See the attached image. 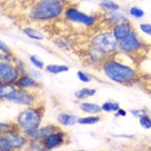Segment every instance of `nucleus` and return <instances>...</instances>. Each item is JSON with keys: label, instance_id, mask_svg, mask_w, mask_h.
Wrapping results in <instances>:
<instances>
[{"label": "nucleus", "instance_id": "23", "mask_svg": "<svg viewBox=\"0 0 151 151\" xmlns=\"http://www.w3.org/2000/svg\"><path fill=\"white\" fill-rule=\"evenodd\" d=\"M99 8L105 12L109 11H120V5L114 0H101L99 1Z\"/></svg>", "mask_w": 151, "mask_h": 151}, {"label": "nucleus", "instance_id": "34", "mask_svg": "<svg viewBox=\"0 0 151 151\" xmlns=\"http://www.w3.org/2000/svg\"><path fill=\"white\" fill-rule=\"evenodd\" d=\"M0 53H12V50H11V48H9L6 44L3 42H0Z\"/></svg>", "mask_w": 151, "mask_h": 151}, {"label": "nucleus", "instance_id": "5", "mask_svg": "<svg viewBox=\"0 0 151 151\" xmlns=\"http://www.w3.org/2000/svg\"><path fill=\"white\" fill-rule=\"evenodd\" d=\"M89 44L101 50L102 53H105L107 57L119 52V42L115 39L112 31H101L91 37Z\"/></svg>", "mask_w": 151, "mask_h": 151}, {"label": "nucleus", "instance_id": "3", "mask_svg": "<svg viewBox=\"0 0 151 151\" xmlns=\"http://www.w3.org/2000/svg\"><path fill=\"white\" fill-rule=\"evenodd\" d=\"M44 114H45V106H44L43 102H39L36 105L27 106L25 110H22L17 115L14 122L22 130L39 128L43 123Z\"/></svg>", "mask_w": 151, "mask_h": 151}, {"label": "nucleus", "instance_id": "38", "mask_svg": "<svg viewBox=\"0 0 151 151\" xmlns=\"http://www.w3.org/2000/svg\"><path fill=\"white\" fill-rule=\"evenodd\" d=\"M139 1H147V0H139Z\"/></svg>", "mask_w": 151, "mask_h": 151}, {"label": "nucleus", "instance_id": "15", "mask_svg": "<svg viewBox=\"0 0 151 151\" xmlns=\"http://www.w3.org/2000/svg\"><path fill=\"white\" fill-rule=\"evenodd\" d=\"M78 116L74 114H68V112H61L57 115V123L61 127H73L78 124Z\"/></svg>", "mask_w": 151, "mask_h": 151}, {"label": "nucleus", "instance_id": "16", "mask_svg": "<svg viewBox=\"0 0 151 151\" xmlns=\"http://www.w3.org/2000/svg\"><path fill=\"white\" fill-rule=\"evenodd\" d=\"M79 109L89 115H97L104 112L102 111V105L94 104V102H81V104H79Z\"/></svg>", "mask_w": 151, "mask_h": 151}, {"label": "nucleus", "instance_id": "39", "mask_svg": "<svg viewBox=\"0 0 151 151\" xmlns=\"http://www.w3.org/2000/svg\"><path fill=\"white\" fill-rule=\"evenodd\" d=\"M98 1H101V0H98Z\"/></svg>", "mask_w": 151, "mask_h": 151}, {"label": "nucleus", "instance_id": "31", "mask_svg": "<svg viewBox=\"0 0 151 151\" xmlns=\"http://www.w3.org/2000/svg\"><path fill=\"white\" fill-rule=\"evenodd\" d=\"M138 27H139V31H141V32L151 37V23L143 22V23H139Z\"/></svg>", "mask_w": 151, "mask_h": 151}, {"label": "nucleus", "instance_id": "2", "mask_svg": "<svg viewBox=\"0 0 151 151\" xmlns=\"http://www.w3.org/2000/svg\"><path fill=\"white\" fill-rule=\"evenodd\" d=\"M67 3L58 1V0H37L30 6L29 19L36 23H48L56 21L63 17Z\"/></svg>", "mask_w": 151, "mask_h": 151}, {"label": "nucleus", "instance_id": "30", "mask_svg": "<svg viewBox=\"0 0 151 151\" xmlns=\"http://www.w3.org/2000/svg\"><path fill=\"white\" fill-rule=\"evenodd\" d=\"M76 76L79 78V80L83 81V83H85V84H88V83H91V81H92V76H91V75L87 74V73H84V71H81V70H79L76 73Z\"/></svg>", "mask_w": 151, "mask_h": 151}, {"label": "nucleus", "instance_id": "33", "mask_svg": "<svg viewBox=\"0 0 151 151\" xmlns=\"http://www.w3.org/2000/svg\"><path fill=\"white\" fill-rule=\"evenodd\" d=\"M16 65H17V67L19 68V71H21V74H23V73H27L26 66H25V63H23V61H22V60H19V58H16Z\"/></svg>", "mask_w": 151, "mask_h": 151}, {"label": "nucleus", "instance_id": "22", "mask_svg": "<svg viewBox=\"0 0 151 151\" xmlns=\"http://www.w3.org/2000/svg\"><path fill=\"white\" fill-rule=\"evenodd\" d=\"M101 115L97 114V115H88V116H84V118H79L78 119V124H81V125H94L97 123L101 122Z\"/></svg>", "mask_w": 151, "mask_h": 151}, {"label": "nucleus", "instance_id": "19", "mask_svg": "<svg viewBox=\"0 0 151 151\" xmlns=\"http://www.w3.org/2000/svg\"><path fill=\"white\" fill-rule=\"evenodd\" d=\"M22 32L25 34L27 37H30L31 40H35V42H42V40H44L43 32H40L35 27H23Z\"/></svg>", "mask_w": 151, "mask_h": 151}, {"label": "nucleus", "instance_id": "28", "mask_svg": "<svg viewBox=\"0 0 151 151\" xmlns=\"http://www.w3.org/2000/svg\"><path fill=\"white\" fill-rule=\"evenodd\" d=\"M29 60H30V63H31L35 68H37V70H43V68H45V65H44V62L37 56H35V54L29 56Z\"/></svg>", "mask_w": 151, "mask_h": 151}, {"label": "nucleus", "instance_id": "36", "mask_svg": "<svg viewBox=\"0 0 151 151\" xmlns=\"http://www.w3.org/2000/svg\"><path fill=\"white\" fill-rule=\"evenodd\" d=\"M29 73H30V74H31V75H32V76H34V78H35V79H37V80H39V79H40V78H42V76H43V75H42V73H40V71H36V70H30V71H29Z\"/></svg>", "mask_w": 151, "mask_h": 151}, {"label": "nucleus", "instance_id": "26", "mask_svg": "<svg viewBox=\"0 0 151 151\" xmlns=\"http://www.w3.org/2000/svg\"><path fill=\"white\" fill-rule=\"evenodd\" d=\"M16 128H19L17 125L16 122H1L0 123V133H5V132H9L12 129H16ZM21 129V128H19Z\"/></svg>", "mask_w": 151, "mask_h": 151}, {"label": "nucleus", "instance_id": "21", "mask_svg": "<svg viewBox=\"0 0 151 151\" xmlns=\"http://www.w3.org/2000/svg\"><path fill=\"white\" fill-rule=\"evenodd\" d=\"M44 70L49 74H53V75H57V74H62V73H67L70 70V67L67 65H47Z\"/></svg>", "mask_w": 151, "mask_h": 151}, {"label": "nucleus", "instance_id": "18", "mask_svg": "<svg viewBox=\"0 0 151 151\" xmlns=\"http://www.w3.org/2000/svg\"><path fill=\"white\" fill-rule=\"evenodd\" d=\"M18 87L14 83H1L0 84V98L1 101H5L6 97L9 94H12L13 92H16Z\"/></svg>", "mask_w": 151, "mask_h": 151}, {"label": "nucleus", "instance_id": "14", "mask_svg": "<svg viewBox=\"0 0 151 151\" xmlns=\"http://www.w3.org/2000/svg\"><path fill=\"white\" fill-rule=\"evenodd\" d=\"M102 19H105L106 22L110 25V27H112L114 25L119 22H127L129 21V18L127 17L124 13H122L120 11H109V12H105L102 14Z\"/></svg>", "mask_w": 151, "mask_h": 151}, {"label": "nucleus", "instance_id": "27", "mask_svg": "<svg viewBox=\"0 0 151 151\" xmlns=\"http://www.w3.org/2000/svg\"><path fill=\"white\" fill-rule=\"evenodd\" d=\"M128 13L133 17V18H136V19H139V18H142V17L145 16V11H143L142 8H139V6H136V5L130 6Z\"/></svg>", "mask_w": 151, "mask_h": 151}, {"label": "nucleus", "instance_id": "20", "mask_svg": "<svg viewBox=\"0 0 151 151\" xmlns=\"http://www.w3.org/2000/svg\"><path fill=\"white\" fill-rule=\"evenodd\" d=\"M96 93H97V89H94V88H81V89H79V91L75 92L74 96L78 101H83L85 98L93 97Z\"/></svg>", "mask_w": 151, "mask_h": 151}, {"label": "nucleus", "instance_id": "35", "mask_svg": "<svg viewBox=\"0 0 151 151\" xmlns=\"http://www.w3.org/2000/svg\"><path fill=\"white\" fill-rule=\"evenodd\" d=\"M114 114H115V118H120V116H125L127 114H128V111H125L124 109H122V107H120V109L118 110V111L114 112Z\"/></svg>", "mask_w": 151, "mask_h": 151}, {"label": "nucleus", "instance_id": "24", "mask_svg": "<svg viewBox=\"0 0 151 151\" xmlns=\"http://www.w3.org/2000/svg\"><path fill=\"white\" fill-rule=\"evenodd\" d=\"M26 150H31V151H40V150H45L44 143L42 139H36V138H29L27 142Z\"/></svg>", "mask_w": 151, "mask_h": 151}, {"label": "nucleus", "instance_id": "12", "mask_svg": "<svg viewBox=\"0 0 151 151\" xmlns=\"http://www.w3.org/2000/svg\"><path fill=\"white\" fill-rule=\"evenodd\" d=\"M18 88L23 89H40L42 85L37 81V79H35L30 73H23L21 74V76L18 78V80L14 83Z\"/></svg>", "mask_w": 151, "mask_h": 151}, {"label": "nucleus", "instance_id": "17", "mask_svg": "<svg viewBox=\"0 0 151 151\" xmlns=\"http://www.w3.org/2000/svg\"><path fill=\"white\" fill-rule=\"evenodd\" d=\"M52 42H53V44L57 48H60V49H62V50H70V49H73V40H71L70 37L58 36V37H54Z\"/></svg>", "mask_w": 151, "mask_h": 151}, {"label": "nucleus", "instance_id": "29", "mask_svg": "<svg viewBox=\"0 0 151 151\" xmlns=\"http://www.w3.org/2000/svg\"><path fill=\"white\" fill-rule=\"evenodd\" d=\"M138 120H139V125L142 127L143 129H151V116L147 114V112L145 115L141 116Z\"/></svg>", "mask_w": 151, "mask_h": 151}, {"label": "nucleus", "instance_id": "10", "mask_svg": "<svg viewBox=\"0 0 151 151\" xmlns=\"http://www.w3.org/2000/svg\"><path fill=\"white\" fill-rule=\"evenodd\" d=\"M68 142H70V136H68V133L62 128L57 129L56 132L50 133L49 136H47L45 138L43 139L45 150L58 149V147H61L63 145H67Z\"/></svg>", "mask_w": 151, "mask_h": 151}, {"label": "nucleus", "instance_id": "32", "mask_svg": "<svg viewBox=\"0 0 151 151\" xmlns=\"http://www.w3.org/2000/svg\"><path fill=\"white\" fill-rule=\"evenodd\" d=\"M130 114H132L133 118L139 119L142 115L146 114V110H137V109H133V110H130Z\"/></svg>", "mask_w": 151, "mask_h": 151}, {"label": "nucleus", "instance_id": "7", "mask_svg": "<svg viewBox=\"0 0 151 151\" xmlns=\"http://www.w3.org/2000/svg\"><path fill=\"white\" fill-rule=\"evenodd\" d=\"M63 18L67 22L76 23V25H81L84 27H93L97 23V17L88 14L85 12H81L76 5H74L71 1L67 3L66 11L63 13Z\"/></svg>", "mask_w": 151, "mask_h": 151}, {"label": "nucleus", "instance_id": "9", "mask_svg": "<svg viewBox=\"0 0 151 151\" xmlns=\"http://www.w3.org/2000/svg\"><path fill=\"white\" fill-rule=\"evenodd\" d=\"M21 76L16 61H0V83H16Z\"/></svg>", "mask_w": 151, "mask_h": 151}, {"label": "nucleus", "instance_id": "1", "mask_svg": "<svg viewBox=\"0 0 151 151\" xmlns=\"http://www.w3.org/2000/svg\"><path fill=\"white\" fill-rule=\"evenodd\" d=\"M119 52L109 56L99 65L101 71L109 80L122 85H132L139 78L138 70L134 66V58L128 57V60H120Z\"/></svg>", "mask_w": 151, "mask_h": 151}, {"label": "nucleus", "instance_id": "6", "mask_svg": "<svg viewBox=\"0 0 151 151\" xmlns=\"http://www.w3.org/2000/svg\"><path fill=\"white\" fill-rule=\"evenodd\" d=\"M146 49L147 43L138 35V32L136 30H133L129 36H127L124 40H122L119 43V52L134 58V60H137V56L143 53V50Z\"/></svg>", "mask_w": 151, "mask_h": 151}, {"label": "nucleus", "instance_id": "8", "mask_svg": "<svg viewBox=\"0 0 151 151\" xmlns=\"http://www.w3.org/2000/svg\"><path fill=\"white\" fill-rule=\"evenodd\" d=\"M39 89H23L18 88L16 92H13L12 94H9L6 97L5 101L11 102V104L21 105V106H32L40 102L39 99Z\"/></svg>", "mask_w": 151, "mask_h": 151}, {"label": "nucleus", "instance_id": "37", "mask_svg": "<svg viewBox=\"0 0 151 151\" xmlns=\"http://www.w3.org/2000/svg\"><path fill=\"white\" fill-rule=\"evenodd\" d=\"M58 1H65V3H67L68 0H58Z\"/></svg>", "mask_w": 151, "mask_h": 151}, {"label": "nucleus", "instance_id": "25", "mask_svg": "<svg viewBox=\"0 0 151 151\" xmlns=\"http://www.w3.org/2000/svg\"><path fill=\"white\" fill-rule=\"evenodd\" d=\"M120 109V105L115 101H106L102 104V111L104 112H116Z\"/></svg>", "mask_w": 151, "mask_h": 151}, {"label": "nucleus", "instance_id": "4", "mask_svg": "<svg viewBox=\"0 0 151 151\" xmlns=\"http://www.w3.org/2000/svg\"><path fill=\"white\" fill-rule=\"evenodd\" d=\"M27 142H29V138L19 128L12 129L5 133H0V151L25 150Z\"/></svg>", "mask_w": 151, "mask_h": 151}, {"label": "nucleus", "instance_id": "11", "mask_svg": "<svg viewBox=\"0 0 151 151\" xmlns=\"http://www.w3.org/2000/svg\"><path fill=\"white\" fill-rule=\"evenodd\" d=\"M133 30H134V27H133L130 21L119 22V23H116V25H114L111 27V31H112V34H114L115 39L118 40L119 43L122 42V40H124L127 36H129Z\"/></svg>", "mask_w": 151, "mask_h": 151}, {"label": "nucleus", "instance_id": "13", "mask_svg": "<svg viewBox=\"0 0 151 151\" xmlns=\"http://www.w3.org/2000/svg\"><path fill=\"white\" fill-rule=\"evenodd\" d=\"M106 58H107V56H106L105 53H102L97 48L92 47L91 44H89V47L85 49V60H88L89 63L93 65V66H99Z\"/></svg>", "mask_w": 151, "mask_h": 151}]
</instances>
